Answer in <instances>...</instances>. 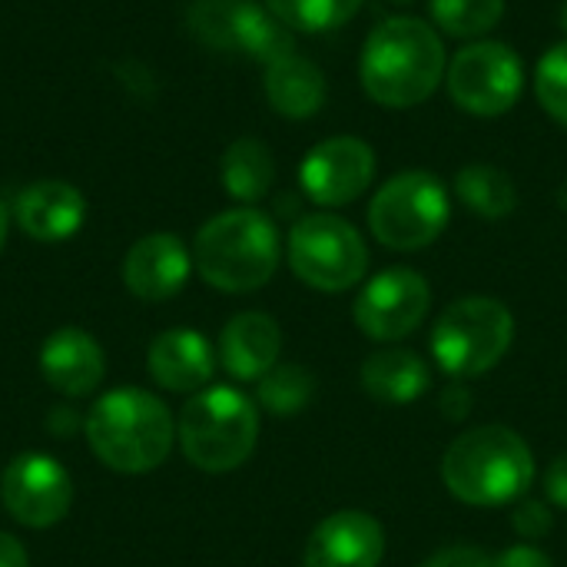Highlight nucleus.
<instances>
[{
  "mask_svg": "<svg viewBox=\"0 0 567 567\" xmlns=\"http://www.w3.org/2000/svg\"><path fill=\"white\" fill-rule=\"evenodd\" d=\"M472 389L462 382V379H455L452 385H445L442 389V395H439V405H442V415L449 419V422H462V419H468V412H472Z\"/></svg>",
  "mask_w": 567,
  "mask_h": 567,
  "instance_id": "30",
  "label": "nucleus"
},
{
  "mask_svg": "<svg viewBox=\"0 0 567 567\" xmlns=\"http://www.w3.org/2000/svg\"><path fill=\"white\" fill-rule=\"evenodd\" d=\"M312 395H316V375L292 362L269 369L256 385L259 405L279 419H289V415H299L302 409H309Z\"/></svg>",
  "mask_w": 567,
  "mask_h": 567,
  "instance_id": "24",
  "label": "nucleus"
},
{
  "mask_svg": "<svg viewBox=\"0 0 567 567\" xmlns=\"http://www.w3.org/2000/svg\"><path fill=\"white\" fill-rule=\"evenodd\" d=\"M176 439L169 409L146 389H113L86 415L93 455L123 475H143L166 462Z\"/></svg>",
  "mask_w": 567,
  "mask_h": 567,
  "instance_id": "3",
  "label": "nucleus"
},
{
  "mask_svg": "<svg viewBox=\"0 0 567 567\" xmlns=\"http://www.w3.org/2000/svg\"><path fill=\"white\" fill-rule=\"evenodd\" d=\"M432 20L442 33L458 40H478L505 17V0H429Z\"/></svg>",
  "mask_w": 567,
  "mask_h": 567,
  "instance_id": "25",
  "label": "nucleus"
},
{
  "mask_svg": "<svg viewBox=\"0 0 567 567\" xmlns=\"http://www.w3.org/2000/svg\"><path fill=\"white\" fill-rule=\"evenodd\" d=\"M442 482L449 495L465 505H512L522 502L535 482V455L515 429L482 425L449 445L442 458Z\"/></svg>",
  "mask_w": 567,
  "mask_h": 567,
  "instance_id": "2",
  "label": "nucleus"
},
{
  "mask_svg": "<svg viewBox=\"0 0 567 567\" xmlns=\"http://www.w3.org/2000/svg\"><path fill=\"white\" fill-rule=\"evenodd\" d=\"M223 186L239 203H259L276 183V159L262 140L243 136L223 153Z\"/></svg>",
  "mask_w": 567,
  "mask_h": 567,
  "instance_id": "22",
  "label": "nucleus"
},
{
  "mask_svg": "<svg viewBox=\"0 0 567 567\" xmlns=\"http://www.w3.org/2000/svg\"><path fill=\"white\" fill-rule=\"evenodd\" d=\"M292 272L319 292H346L362 282L369 249L362 233L336 213H309L289 233Z\"/></svg>",
  "mask_w": 567,
  "mask_h": 567,
  "instance_id": "8",
  "label": "nucleus"
},
{
  "mask_svg": "<svg viewBox=\"0 0 567 567\" xmlns=\"http://www.w3.org/2000/svg\"><path fill=\"white\" fill-rule=\"evenodd\" d=\"M495 567H555V565H551V558H548L542 548H535V545H512V548H505V551L495 558Z\"/></svg>",
  "mask_w": 567,
  "mask_h": 567,
  "instance_id": "31",
  "label": "nucleus"
},
{
  "mask_svg": "<svg viewBox=\"0 0 567 567\" xmlns=\"http://www.w3.org/2000/svg\"><path fill=\"white\" fill-rule=\"evenodd\" d=\"M0 502L13 522L27 528H50L66 518L73 505V482L56 458L27 452L3 468Z\"/></svg>",
  "mask_w": 567,
  "mask_h": 567,
  "instance_id": "12",
  "label": "nucleus"
},
{
  "mask_svg": "<svg viewBox=\"0 0 567 567\" xmlns=\"http://www.w3.org/2000/svg\"><path fill=\"white\" fill-rule=\"evenodd\" d=\"M422 567H495V558H488L482 548L472 545H449L435 551Z\"/></svg>",
  "mask_w": 567,
  "mask_h": 567,
  "instance_id": "29",
  "label": "nucleus"
},
{
  "mask_svg": "<svg viewBox=\"0 0 567 567\" xmlns=\"http://www.w3.org/2000/svg\"><path fill=\"white\" fill-rule=\"evenodd\" d=\"M545 492H548V498H551L558 508H567V452L565 455H558V458L548 465V472H545Z\"/></svg>",
  "mask_w": 567,
  "mask_h": 567,
  "instance_id": "32",
  "label": "nucleus"
},
{
  "mask_svg": "<svg viewBox=\"0 0 567 567\" xmlns=\"http://www.w3.org/2000/svg\"><path fill=\"white\" fill-rule=\"evenodd\" d=\"M27 551H23V545L13 538V535H7V532H0V567H27Z\"/></svg>",
  "mask_w": 567,
  "mask_h": 567,
  "instance_id": "33",
  "label": "nucleus"
},
{
  "mask_svg": "<svg viewBox=\"0 0 567 567\" xmlns=\"http://www.w3.org/2000/svg\"><path fill=\"white\" fill-rule=\"evenodd\" d=\"M266 100L276 113L289 120H309L322 110L326 103V76L322 70L309 60L299 56L296 50L266 63Z\"/></svg>",
  "mask_w": 567,
  "mask_h": 567,
  "instance_id": "20",
  "label": "nucleus"
},
{
  "mask_svg": "<svg viewBox=\"0 0 567 567\" xmlns=\"http://www.w3.org/2000/svg\"><path fill=\"white\" fill-rule=\"evenodd\" d=\"M186 27L203 47L243 53L259 63H272L296 50L292 30L256 0H193Z\"/></svg>",
  "mask_w": 567,
  "mask_h": 567,
  "instance_id": "9",
  "label": "nucleus"
},
{
  "mask_svg": "<svg viewBox=\"0 0 567 567\" xmlns=\"http://www.w3.org/2000/svg\"><path fill=\"white\" fill-rule=\"evenodd\" d=\"M389 3H395V7H405V3H415V0H389Z\"/></svg>",
  "mask_w": 567,
  "mask_h": 567,
  "instance_id": "35",
  "label": "nucleus"
},
{
  "mask_svg": "<svg viewBox=\"0 0 567 567\" xmlns=\"http://www.w3.org/2000/svg\"><path fill=\"white\" fill-rule=\"evenodd\" d=\"M555 518H551V508L535 502V498H522L512 512V528L525 538V542H542L548 532H551Z\"/></svg>",
  "mask_w": 567,
  "mask_h": 567,
  "instance_id": "28",
  "label": "nucleus"
},
{
  "mask_svg": "<svg viewBox=\"0 0 567 567\" xmlns=\"http://www.w3.org/2000/svg\"><path fill=\"white\" fill-rule=\"evenodd\" d=\"M432 306V289L422 272L395 266L369 279L352 306L355 326L375 342H399L412 336Z\"/></svg>",
  "mask_w": 567,
  "mask_h": 567,
  "instance_id": "11",
  "label": "nucleus"
},
{
  "mask_svg": "<svg viewBox=\"0 0 567 567\" xmlns=\"http://www.w3.org/2000/svg\"><path fill=\"white\" fill-rule=\"evenodd\" d=\"M282 332L266 312H239L226 322L219 336V362L239 382H259L279 365Z\"/></svg>",
  "mask_w": 567,
  "mask_h": 567,
  "instance_id": "19",
  "label": "nucleus"
},
{
  "mask_svg": "<svg viewBox=\"0 0 567 567\" xmlns=\"http://www.w3.org/2000/svg\"><path fill=\"white\" fill-rule=\"evenodd\" d=\"M535 90H538L542 106H545L561 126H567V40L555 43V47L538 60Z\"/></svg>",
  "mask_w": 567,
  "mask_h": 567,
  "instance_id": "27",
  "label": "nucleus"
},
{
  "mask_svg": "<svg viewBox=\"0 0 567 567\" xmlns=\"http://www.w3.org/2000/svg\"><path fill=\"white\" fill-rule=\"evenodd\" d=\"M362 389L382 405H409L432 385L429 362L412 349H382L362 362Z\"/></svg>",
  "mask_w": 567,
  "mask_h": 567,
  "instance_id": "21",
  "label": "nucleus"
},
{
  "mask_svg": "<svg viewBox=\"0 0 567 567\" xmlns=\"http://www.w3.org/2000/svg\"><path fill=\"white\" fill-rule=\"evenodd\" d=\"M452 216L449 189L425 169H409L382 183L369 206L372 236L395 252H415L432 246Z\"/></svg>",
  "mask_w": 567,
  "mask_h": 567,
  "instance_id": "7",
  "label": "nucleus"
},
{
  "mask_svg": "<svg viewBox=\"0 0 567 567\" xmlns=\"http://www.w3.org/2000/svg\"><path fill=\"white\" fill-rule=\"evenodd\" d=\"M561 20H565V30H567V3H565V10H561Z\"/></svg>",
  "mask_w": 567,
  "mask_h": 567,
  "instance_id": "36",
  "label": "nucleus"
},
{
  "mask_svg": "<svg viewBox=\"0 0 567 567\" xmlns=\"http://www.w3.org/2000/svg\"><path fill=\"white\" fill-rule=\"evenodd\" d=\"M146 369L169 392H203L216 372V355L196 329H166L150 342Z\"/></svg>",
  "mask_w": 567,
  "mask_h": 567,
  "instance_id": "17",
  "label": "nucleus"
},
{
  "mask_svg": "<svg viewBox=\"0 0 567 567\" xmlns=\"http://www.w3.org/2000/svg\"><path fill=\"white\" fill-rule=\"evenodd\" d=\"M266 7L296 33H326V30H339L346 27L362 0H266Z\"/></svg>",
  "mask_w": 567,
  "mask_h": 567,
  "instance_id": "26",
  "label": "nucleus"
},
{
  "mask_svg": "<svg viewBox=\"0 0 567 567\" xmlns=\"http://www.w3.org/2000/svg\"><path fill=\"white\" fill-rule=\"evenodd\" d=\"M375 179V153L359 136H332L312 146L299 166V183L316 206L355 203Z\"/></svg>",
  "mask_w": 567,
  "mask_h": 567,
  "instance_id": "13",
  "label": "nucleus"
},
{
  "mask_svg": "<svg viewBox=\"0 0 567 567\" xmlns=\"http://www.w3.org/2000/svg\"><path fill=\"white\" fill-rule=\"evenodd\" d=\"M86 199L63 179H40L17 196V223L37 243H60L80 233Z\"/></svg>",
  "mask_w": 567,
  "mask_h": 567,
  "instance_id": "18",
  "label": "nucleus"
},
{
  "mask_svg": "<svg viewBox=\"0 0 567 567\" xmlns=\"http://www.w3.org/2000/svg\"><path fill=\"white\" fill-rule=\"evenodd\" d=\"M515 342V316L492 296H465L452 302L432 329V355L452 379H475L495 369Z\"/></svg>",
  "mask_w": 567,
  "mask_h": 567,
  "instance_id": "6",
  "label": "nucleus"
},
{
  "mask_svg": "<svg viewBox=\"0 0 567 567\" xmlns=\"http://www.w3.org/2000/svg\"><path fill=\"white\" fill-rule=\"evenodd\" d=\"M449 70L445 43L419 17H389L372 27L359 56L362 90L389 110L425 103Z\"/></svg>",
  "mask_w": 567,
  "mask_h": 567,
  "instance_id": "1",
  "label": "nucleus"
},
{
  "mask_svg": "<svg viewBox=\"0 0 567 567\" xmlns=\"http://www.w3.org/2000/svg\"><path fill=\"white\" fill-rule=\"evenodd\" d=\"M385 558V528L359 508H346L316 525L306 542L302 567H379Z\"/></svg>",
  "mask_w": 567,
  "mask_h": 567,
  "instance_id": "14",
  "label": "nucleus"
},
{
  "mask_svg": "<svg viewBox=\"0 0 567 567\" xmlns=\"http://www.w3.org/2000/svg\"><path fill=\"white\" fill-rule=\"evenodd\" d=\"M458 199L482 219H505L518 206L515 179L492 163H468L455 176Z\"/></svg>",
  "mask_w": 567,
  "mask_h": 567,
  "instance_id": "23",
  "label": "nucleus"
},
{
  "mask_svg": "<svg viewBox=\"0 0 567 567\" xmlns=\"http://www.w3.org/2000/svg\"><path fill=\"white\" fill-rule=\"evenodd\" d=\"M103 372H106V359L90 332L76 326H63L53 336H47L40 349V375L53 392L66 399H83L96 392Z\"/></svg>",
  "mask_w": 567,
  "mask_h": 567,
  "instance_id": "16",
  "label": "nucleus"
},
{
  "mask_svg": "<svg viewBox=\"0 0 567 567\" xmlns=\"http://www.w3.org/2000/svg\"><path fill=\"white\" fill-rule=\"evenodd\" d=\"M445 80L455 106L465 113L502 116L518 103L525 90V66L508 43L475 40L452 56Z\"/></svg>",
  "mask_w": 567,
  "mask_h": 567,
  "instance_id": "10",
  "label": "nucleus"
},
{
  "mask_svg": "<svg viewBox=\"0 0 567 567\" xmlns=\"http://www.w3.org/2000/svg\"><path fill=\"white\" fill-rule=\"evenodd\" d=\"M279 229L276 223L252 209H226L213 216L193 246V266L219 292H256L279 269Z\"/></svg>",
  "mask_w": 567,
  "mask_h": 567,
  "instance_id": "4",
  "label": "nucleus"
},
{
  "mask_svg": "<svg viewBox=\"0 0 567 567\" xmlns=\"http://www.w3.org/2000/svg\"><path fill=\"white\" fill-rule=\"evenodd\" d=\"M193 256L173 233L143 236L123 259V282L143 302H166L189 282Z\"/></svg>",
  "mask_w": 567,
  "mask_h": 567,
  "instance_id": "15",
  "label": "nucleus"
},
{
  "mask_svg": "<svg viewBox=\"0 0 567 567\" xmlns=\"http://www.w3.org/2000/svg\"><path fill=\"white\" fill-rule=\"evenodd\" d=\"M3 239H7V209L0 206V246H3Z\"/></svg>",
  "mask_w": 567,
  "mask_h": 567,
  "instance_id": "34",
  "label": "nucleus"
},
{
  "mask_svg": "<svg viewBox=\"0 0 567 567\" xmlns=\"http://www.w3.org/2000/svg\"><path fill=\"white\" fill-rule=\"evenodd\" d=\"M176 439L189 465L223 475L249 462L259 439V412L239 389L206 385L186 402Z\"/></svg>",
  "mask_w": 567,
  "mask_h": 567,
  "instance_id": "5",
  "label": "nucleus"
}]
</instances>
